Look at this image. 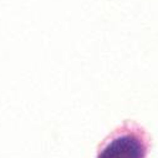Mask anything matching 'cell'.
Segmentation results:
<instances>
[{"instance_id": "6da1fadb", "label": "cell", "mask_w": 158, "mask_h": 158, "mask_svg": "<svg viewBox=\"0 0 158 158\" xmlns=\"http://www.w3.org/2000/svg\"><path fill=\"white\" fill-rule=\"evenodd\" d=\"M151 136L136 121L126 120L101 143L96 158H146Z\"/></svg>"}]
</instances>
